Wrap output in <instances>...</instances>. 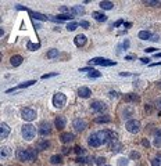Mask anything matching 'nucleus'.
Instances as JSON below:
<instances>
[{"label": "nucleus", "mask_w": 161, "mask_h": 166, "mask_svg": "<svg viewBox=\"0 0 161 166\" xmlns=\"http://www.w3.org/2000/svg\"><path fill=\"white\" fill-rule=\"evenodd\" d=\"M38 154L33 148H21L17 151V158L21 162H31L33 159H36Z\"/></svg>", "instance_id": "obj_1"}, {"label": "nucleus", "mask_w": 161, "mask_h": 166, "mask_svg": "<svg viewBox=\"0 0 161 166\" xmlns=\"http://www.w3.org/2000/svg\"><path fill=\"white\" fill-rule=\"evenodd\" d=\"M21 132H22L24 140H27V141L33 140L35 139V134H36V129H35V126H32V125H24Z\"/></svg>", "instance_id": "obj_2"}, {"label": "nucleus", "mask_w": 161, "mask_h": 166, "mask_svg": "<svg viewBox=\"0 0 161 166\" xmlns=\"http://www.w3.org/2000/svg\"><path fill=\"white\" fill-rule=\"evenodd\" d=\"M87 143H89V145L90 147H95V148H97V147H100L103 143V136H101V132H97V133H92V134L89 136V140H87Z\"/></svg>", "instance_id": "obj_3"}, {"label": "nucleus", "mask_w": 161, "mask_h": 166, "mask_svg": "<svg viewBox=\"0 0 161 166\" xmlns=\"http://www.w3.org/2000/svg\"><path fill=\"white\" fill-rule=\"evenodd\" d=\"M65 103H67V97H65V94L60 93V91H57V93L53 96V105H54L56 108H63L65 105Z\"/></svg>", "instance_id": "obj_4"}, {"label": "nucleus", "mask_w": 161, "mask_h": 166, "mask_svg": "<svg viewBox=\"0 0 161 166\" xmlns=\"http://www.w3.org/2000/svg\"><path fill=\"white\" fill-rule=\"evenodd\" d=\"M89 63L95 64V65H103V67H113V65H117V63H115V61L103 58V57H95V58H92Z\"/></svg>", "instance_id": "obj_5"}, {"label": "nucleus", "mask_w": 161, "mask_h": 166, "mask_svg": "<svg viewBox=\"0 0 161 166\" xmlns=\"http://www.w3.org/2000/svg\"><path fill=\"white\" fill-rule=\"evenodd\" d=\"M125 127H126V130L129 132V133H138L139 130H140V122L136 121V119H131V121H128L126 123H125Z\"/></svg>", "instance_id": "obj_6"}, {"label": "nucleus", "mask_w": 161, "mask_h": 166, "mask_svg": "<svg viewBox=\"0 0 161 166\" xmlns=\"http://www.w3.org/2000/svg\"><path fill=\"white\" fill-rule=\"evenodd\" d=\"M21 118H22L24 121L31 122L36 118V111L32 109V108H24L22 111H21Z\"/></svg>", "instance_id": "obj_7"}, {"label": "nucleus", "mask_w": 161, "mask_h": 166, "mask_svg": "<svg viewBox=\"0 0 161 166\" xmlns=\"http://www.w3.org/2000/svg\"><path fill=\"white\" fill-rule=\"evenodd\" d=\"M90 108H92V111H95V112H104L107 109L106 104L103 103V101H99V100H95V101H92V104H90Z\"/></svg>", "instance_id": "obj_8"}, {"label": "nucleus", "mask_w": 161, "mask_h": 166, "mask_svg": "<svg viewBox=\"0 0 161 166\" xmlns=\"http://www.w3.org/2000/svg\"><path fill=\"white\" fill-rule=\"evenodd\" d=\"M51 132V125L49 122H42L40 126H39V133L42 136H49Z\"/></svg>", "instance_id": "obj_9"}, {"label": "nucleus", "mask_w": 161, "mask_h": 166, "mask_svg": "<svg viewBox=\"0 0 161 166\" xmlns=\"http://www.w3.org/2000/svg\"><path fill=\"white\" fill-rule=\"evenodd\" d=\"M10 134V127L7 123L4 122H1V125H0V139H7Z\"/></svg>", "instance_id": "obj_10"}, {"label": "nucleus", "mask_w": 161, "mask_h": 166, "mask_svg": "<svg viewBox=\"0 0 161 166\" xmlns=\"http://www.w3.org/2000/svg\"><path fill=\"white\" fill-rule=\"evenodd\" d=\"M35 83H36V82H35V80H28V82H25V83H21V85L15 86V87H13V89H9V90H6V93H11V91H15V90H19V89H25V87H29V86L35 85Z\"/></svg>", "instance_id": "obj_11"}, {"label": "nucleus", "mask_w": 161, "mask_h": 166, "mask_svg": "<svg viewBox=\"0 0 161 166\" xmlns=\"http://www.w3.org/2000/svg\"><path fill=\"white\" fill-rule=\"evenodd\" d=\"M74 129L77 132H82L86 129V122L83 119H75L74 121Z\"/></svg>", "instance_id": "obj_12"}, {"label": "nucleus", "mask_w": 161, "mask_h": 166, "mask_svg": "<svg viewBox=\"0 0 161 166\" xmlns=\"http://www.w3.org/2000/svg\"><path fill=\"white\" fill-rule=\"evenodd\" d=\"M90 94H92V91H90V89H89V87H85V86L79 87V90H78V96H79V97H82V98H89V97H90Z\"/></svg>", "instance_id": "obj_13"}, {"label": "nucleus", "mask_w": 161, "mask_h": 166, "mask_svg": "<svg viewBox=\"0 0 161 166\" xmlns=\"http://www.w3.org/2000/svg\"><path fill=\"white\" fill-rule=\"evenodd\" d=\"M28 13H29V15H31L33 19H39V21H47V19H49V17H47V15L40 14V13H36V11H32V10H29Z\"/></svg>", "instance_id": "obj_14"}, {"label": "nucleus", "mask_w": 161, "mask_h": 166, "mask_svg": "<svg viewBox=\"0 0 161 166\" xmlns=\"http://www.w3.org/2000/svg\"><path fill=\"white\" fill-rule=\"evenodd\" d=\"M124 101H126V103H139L140 101V97H139L138 94H135V93H129V94L124 96Z\"/></svg>", "instance_id": "obj_15"}, {"label": "nucleus", "mask_w": 161, "mask_h": 166, "mask_svg": "<svg viewBox=\"0 0 161 166\" xmlns=\"http://www.w3.org/2000/svg\"><path fill=\"white\" fill-rule=\"evenodd\" d=\"M22 61H24V58L21 57V55H13L11 58H10V64L13 65V67H19L21 64H22Z\"/></svg>", "instance_id": "obj_16"}, {"label": "nucleus", "mask_w": 161, "mask_h": 166, "mask_svg": "<svg viewBox=\"0 0 161 166\" xmlns=\"http://www.w3.org/2000/svg\"><path fill=\"white\" fill-rule=\"evenodd\" d=\"M74 42H75V45L78 46V47H82V46L86 45V36L85 35H77L75 36V39H74Z\"/></svg>", "instance_id": "obj_17"}, {"label": "nucleus", "mask_w": 161, "mask_h": 166, "mask_svg": "<svg viewBox=\"0 0 161 166\" xmlns=\"http://www.w3.org/2000/svg\"><path fill=\"white\" fill-rule=\"evenodd\" d=\"M92 17L95 18L96 21H99V22H104V21H107V15H104V14L100 13V11H93Z\"/></svg>", "instance_id": "obj_18"}, {"label": "nucleus", "mask_w": 161, "mask_h": 166, "mask_svg": "<svg viewBox=\"0 0 161 166\" xmlns=\"http://www.w3.org/2000/svg\"><path fill=\"white\" fill-rule=\"evenodd\" d=\"M54 125L58 129V130H61V129H64L65 127V118L64 116H57L54 121Z\"/></svg>", "instance_id": "obj_19"}, {"label": "nucleus", "mask_w": 161, "mask_h": 166, "mask_svg": "<svg viewBox=\"0 0 161 166\" xmlns=\"http://www.w3.org/2000/svg\"><path fill=\"white\" fill-rule=\"evenodd\" d=\"M60 140H61V143H71L72 140H74V134L72 133H63V134L60 136Z\"/></svg>", "instance_id": "obj_20"}, {"label": "nucleus", "mask_w": 161, "mask_h": 166, "mask_svg": "<svg viewBox=\"0 0 161 166\" xmlns=\"http://www.w3.org/2000/svg\"><path fill=\"white\" fill-rule=\"evenodd\" d=\"M152 32H149V31H140L139 32V35L138 37L139 39H142V40H150L152 39Z\"/></svg>", "instance_id": "obj_21"}, {"label": "nucleus", "mask_w": 161, "mask_h": 166, "mask_svg": "<svg viewBox=\"0 0 161 166\" xmlns=\"http://www.w3.org/2000/svg\"><path fill=\"white\" fill-rule=\"evenodd\" d=\"M103 10H111L113 7H114V3L113 1H107V0H103V1H100V4H99Z\"/></svg>", "instance_id": "obj_22"}, {"label": "nucleus", "mask_w": 161, "mask_h": 166, "mask_svg": "<svg viewBox=\"0 0 161 166\" xmlns=\"http://www.w3.org/2000/svg\"><path fill=\"white\" fill-rule=\"evenodd\" d=\"M83 13H85V10H83L82 6H74L71 9V14H74V15H81Z\"/></svg>", "instance_id": "obj_23"}, {"label": "nucleus", "mask_w": 161, "mask_h": 166, "mask_svg": "<svg viewBox=\"0 0 161 166\" xmlns=\"http://www.w3.org/2000/svg\"><path fill=\"white\" fill-rule=\"evenodd\" d=\"M121 148H122V145H121V143H118V140H117V141H113L111 145H110V149L111 151H114V152L121 151Z\"/></svg>", "instance_id": "obj_24"}, {"label": "nucleus", "mask_w": 161, "mask_h": 166, "mask_svg": "<svg viewBox=\"0 0 161 166\" xmlns=\"http://www.w3.org/2000/svg\"><path fill=\"white\" fill-rule=\"evenodd\" d=\"M111 119H110V116H107V115H104V116H99V118H96L95 119V122L96 123H108Z\"/></svg>", "instance_id": "obj_25"}, {"label": "nucleus", "mask_w": 161, "mask_h": 166, "mask_svg": "<svg viewBox=\"0 0 161 166\" xmlns=\"http://www.w3.org/2000/svg\"><path fill=\"white\" fill-rule=\"evenodd\" d=\"M40 47V43H32V42H28L27 45V49L31 50V51H35V50H38Z\"/></svg>", "instance_id": "obj_26"}, {"label": "nucleus", "mask_w": 161, "mask_h": 166, "mask_svg": "<svg viewBox=\"0 0 161 166\" xmlns=\"http://www.w3.org/2000/svg\"><path fill=\"white\" fill-rule=\"evenodd\" d=\"M57 55H58V50L50 49L49 51H47V58H54V57H57Z\"/></svg>", "instance_id": "obj_27"}, {"label": "nucleus", "mask_w": 161, "mask_h": 166, "mask_svg": "<svg viewBox=\"0 0 161 166\" xmlns=\"http://www.w3.org/2000/svg\"><path fill=\"white\" fill-rule=\"evenodd\" d=\"M143 3L146 6H161V1H158V0H144Z\"/></svg>", "instance_id": "obj_28"}, {"label": "nucleus", "mask_w": 161, "mask_h": 166, "mask_svg": "<svg viewBox=\"0 0 161 166\" xmlns=\"http://www.w3.org/2000/svg\"><path fill=\"white\" fill-rule=\"evenodd\" d=\"M50 162H51V163H54V165L60 163V162H61V155H53V157L50 158Z\"/></svg>", "instance_id": "obj_29"}, {"label": "nucleus", "mask_w": 161, "mask_h": 166, "mask_svg": "<svg viewBox=\"0 0 161 166\" xmlns=\"http://www.w3.org/2000/svg\"><path fill=\"white\" fill-rule=\"evenodd\" d=\"M128 158H120L118 161H117V165L118 166H126L128 165Z\"/></svg>", "instance_id": "obj_30"}, {"label": "nucleus", "mask_w": 161, "mask_h": 166, "mask_svg": "<svg viewBox=\"0 0 161 166\" xmlns=\"http://www.w3.org/2000/svg\"><path fill=\"white\" fill-rule=\"evenodd\" d=\"M78 25H79L78 22H71L67 25V29H68V31H75V29L78 28Z\"/></svg>", "instance_id": "obj_31"}, {"label": "nucleus", "mask_w": 161, "mask_h": 166, "mask_svg": "<svg viewBox=\"0 0 161 166\" xmlns=\"http://www.w3.org/2000/svg\"><path fill=\"white\" fill-rule=\"evenodd\" d=\"M58 73L57 72H51V73H45V75H42V79H49V78H54L57 76Z\"/></svg>", "instance_id": "obj_32"}, {"label": "nucleus", "mask_w": 161, "mask_h": 166, "mask_svg": "<svg viewBox=\"0 0 161 166\" xmlns=\"http://www.w3.org/2000/svg\"><path fill=\"white\" fill-rule=\"evenodd\" d=\"M100 76H101V73H100L99 71H96V69L89 73V78H100Z\"/></svg>", "instance_id": "obj_33"}, {"label": "nucleus", "mask_w": 161, "mask_h": 166, "mask_svg": "<svg viewBox=\"0 0 161 166\" xmlns=\"http://www.w3.org/2000/svg\"><path fill=\"white\" fill-rule=\"evenodd\" d=\"M49 145H50L49 141H40V143L38 144V147H39V148H47Z\"/></svg>", "instance_id": "obj_34"}, {"label": "nucleus", "mask_w": 161, "mask_h": 166, "mask_svg": "<svg viewBox=\"0 0 161 166\" xmlns=\"http://www.w3.org/2000/svg\"><path fill=\"white\" fill-rule=\"evenodd\" d=\"M10 148L9 147H3V148H1V157H4V155H10Z\"/></svg>", "instance_id": "obj_35"}, {"label": "nucleus", "mask_w": 161, "mask_h": 166, "mask_svg": "<svg viewBox=\"0 0 161 166\" xmlns=\"http://www.w3.org/2000/svg\"><path fill=\"white\" fill-rule=\"evenodd\" d=\"M93 71H95L93 68H81V69H79V72H87V75H89L90 72H93Z\"/></svg>", "instance_id": "obj_36"}, {"label": "nucleus", "mask_w": 161, "mask_h": 166, "mask_svg": "<svg viewBox=\"0 0 161 166\" xmlns=\"http://www.w3.org/2000/svg\"><path fill=\"white\" fill-rule=\"evenodd\" d=\"M160 163H161V161L158 159V158H154L152 161V166H160Z\"/></svg>", "instance_id": "obj_37"}, {"label": "nucleus", "mask_w": 161, "mask_h": 166, "mask_svg": "<svg viewBox=\"0 0 161 166\" xmlns=\"http://www.w3.org/2000/svg\"><path fill=\"white\" fill-rule=\"evenodd\" d=\"M104 161H106V159H104L103 157H99L96 159V163H97V165H103V163H104Z\"/></svg>", "instance_id": "obj_38"}, {"label": "nucleus", "mask_w": 161, "mask_h": 166, "mask_svg": "<svg viewBox=\"0 0 161 166\" xmlns=\"http://www.w3.org/2000/svg\"><path fill=\"white\" fill-rule=\"evenodd\" d=\"M75 152L79 155V154H83V152H85V149H83L82 147H75Z\"/></svg>", "instance_id": "obj_39"}, {"label": "nucleus", "mask_w": 161, "mask_h": 166, "mask_svg": "<svg viewBox=\"0 0 161 166\" xmlns=\"http://www.w3.org/2000/svg\"><path fill=\"white\" fill-rule=\"evenodd\" d=\"M154 145H156V147H161V137H157V139L154 140Z\"/></svg>", "instance_id": "obj_40"}, {"label": "nucleus", "mask_w": 161, "mask_h": 166, "mask_svg": "<svg viewBox=\"0 0 161 166\" xmlns=\"http://www.w3.org/2000/svg\"><path fill=\"white\" fill-rule=\"evenodd\" d=\"M79 25H81L82 28H89V22H87V21H81Z\"/></svg>", "instance_id": "obj_41"}, {"label": "nucleus", "mask_w": 161, "mask_h": 166, "mask_svg": "<svg viewBox=\"0 0 161 166\" xmlns=\"http://www.w3.org/2000/svg\"><path fill=\"white\" fill-rule=\"evenodd\" d=\"M122 24H124V19H118V21H117V22H115L113 27L117 28V27H120V25H122Z\"/></svg>", "instance_id": "obj_42"}, {"label": "nucleus", "mask_w": 161, "mask_h": 166, "mask_svg": "<svg viewBox=\"0 0 161 166\" xmlns=\"http://www.w3.org/2000/svg\"><path fill=\"white\" fill-rule=\"evenodd\" d=\"M142 144L144 145V147H150V143H149V140H146V139H143V141H142Z\"/></svg>", "instance_id": "obj_43"}, {"label": "nucleus", "mask_w": 161, "mask_h": 166, "mask_svg": "<svg viewBox=\"0 0 161 166\" xmlns=\"http://www.w3.org/2000/svg\"><path fill=\"white\" fill-rule=\"evenodd\" d=\"M156 50H157V49H154V47H147V49L144 50V51H146V53H154Z\"/></svg>", "instance_id": "obj_44"}, {"label": "nucleus", "mask_w": 161, "mask_h": 166, "mask_svg": "<svg viewBox=\"0 0 161 166\" xmlns=\"http://www.w3.org/2000/svg\"><path fill=\"white\" fill-rule=\"evenodd\" d=\"M150 40H152V42H158V40H160V37H158V35H153Z\"/></svg>", "instance_id": "obj_45"}, {"label": "nucleus", "mask_w": 161, "mask_h": 166, "mask_svg": "<svg viewBox=\"0 0 161 166\" xmlns=\"http://www.w3.org/2000/svg\"><path fill=\"white\" fill-rule=\"evenodd\" d=\"M15 7H17V9H18V10H25V11H29V10H28L27 7H24V6H21V4H17V6H15Z\"/></svg>", "instance_id": "obj_46"}, {"label": "nucleus", "mask_w": 161, "mask_h": 166, "mask_svg": "<svg viewBox=\"0 0 161 166\" xmlns=\"http://www.w3.org/2000/svg\"><path fill=\"white\" fill-rule=\"evenodd\" d=\"M122 47H124V49H125V50L128 49V47H129V40H125V42H124V43H122Z\"/></svg>", "instance_id": "obj_47"}, {"label": "nucleus", "mask_w": 161, "mask_h": 166, "mask_svg": "<svg viewBox=\"0 0 161 166\" xmlns=\"http://www.w3.org/2000/svg\"><path fill=\"white\" fill-rule=\"evenodd\" d=\"M156 105H157V108H158V109H161V98H158L156 101Z\"/></svg>", "instance_id": "obj_48"}, {"label": "nucleus", "mask_w": 161, "mask_h": 166, "mask_svg": "<svg viewBox=\"0 0 161 166\" xmlns=\"http://www.w3.org/2000/svg\"><path fill=\"white\" fill-rule=\"evenodd\" d=\"M108 94H110V97H117V94H118V93H117V91H110Z\"/></svg>", "instance_id": "obj_49"}, {"label": "nucleus", "mask_w": 161, "mask_h": 166, "mask_svg": "<svg viewBox=\"0 0 161 166\" xmlns=\"http://www.w3.org/2000/svg\"><path fill=\"white\" fill-rule=\"evenodd\" d=\"M129 75H131L129 72H121L120 73V76H129Z\"/></svg>", "instance_id": "obj_50"}, {"label": "nucleus", "mask_w": 161, "mask_h": 166, "mask_svg": "<svg viewBox=\"0 0 161 166\" xmlns=\"http://www.w3.org/2000/svg\"><path fill=\"white\" fill-rule=\"evenodd\" d=\"M60 10H61V11H69V9H68V7H65V6H61Z\"/></svg>", "instance_id": "obj_51"}, {"label": "nucleus", "mask_w": 161, "mask_h": 166, "mask_svg": "<svg viewBox=\"0 0 161 166\" xmlns=\"http://www.w3.org/2000/svg\"><path fill=\"white\" fill-rule=\"evenodd\" d=\"M140 61H142L143 64H149V61H150V58H142V60H140Z\"/></svg>", "instance_id": "obj_52"}, {"label": "nucleus", "mask_w": 161, "mask_h": 166, "mask_svg": "<svg viewBox=\"0 0 161 166\" xmlns=\"http://www.w3.org/2000/svg\"><path fill=\"white\" fill-rule=\"evenodd\" d=\"M131 157H132V158H139V154L138 152H132V154H131Z\"/></svg>", "instance_id": "obj_53"}, {"label": "nucleus", "mask_w": 161, "mask_h": 166, "mask_svg": "<svg viewBox=\"0 0 161 166\" xmlns=\"http://www.w3.org/2000/svg\"><path fill=\"white\" fill-rule=\"evenodd\" d=\"M135 58V55H126L125 57V60H134Z\"/></svg>", "instance_id": "obj_54"}, {"label": "nucleus", "mask_w": 161, "mask_h": 166, "mask_svg": "<svg viewBox=\"0 0 161 166\" xmlns=\"http://www.w3.org/2000/svg\"><path fill=\"white\" fill-rule=\"evenodd\" d=\"M157 65H161V61H158V63H156V64H152L150 67H157Z\"/></svg>", "instance_id": "obj_55"}, {"label": "nucleus", "mask_w": 161, "mask_h": 166, "mask_svg": "<svg viewBox=\"0 0 161 166\" xmlns=\"http://www.w3.org/2000/svg\"><path fill=\"white\" fill-rule=\"evenodd\" d=\"M131 25H132V24H131V22H126V24H124V27H126V28H129V27H131Z\"/></svg>", "instance_id": "obj_56"}, {"label": "nucleus", "mask_w": 161, "mask_h": 166, "mask_svg": "<svg viewBox=\"0 0 161 166\" xmlns=\"http://www.w3.org/2000/svg\"><path fill=\"white\" fill-rule=\"evenodd\" d=\"M154 55H156L157 58H161V53H156V54H154Z\"/></svg>", "instance_id": "obj_57"}, {"label": "nucleus", "mask_w": 161, "mask_h": 166, "mask_svg": "<svg viewBox=\"0 0 161 166\" xmlns=\"http://www.w3.org/2000/svg\"><path fill=\"white\" fill-rule=\"evenodd\" d=\"M158 87H161V82H160V83H158Z\"/></svg>", "instance_id": "obj_58"}, {"label": "nucleus", "mask_w": 161, "mask_h": 166, "mask_svg": "<svg viewBox=\"0 0 161 166\" xmlns=\"http://www.w3.org/2000/svg\"><path fill=\"white\" fill-rule=\"evenodd\" d=\"M104 166H110V165H104Z\"/></svg>", "instance_id": "obj_59"}]
</instances>
